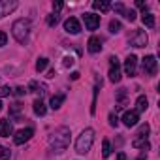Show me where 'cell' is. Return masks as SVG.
Segmentation results:
<instances>
[{"instance_id":"obj_3","label":"cell","mask_w":160,"mask_h":160,"mask_svg":"<svg viewBox=\"0 0 160 160\" xmlns=\"http://www.w3.org/2000/svg\"><path fill=\"white\" fill-rule=\"evenodd\" d=\"M12 34L19 43H27L30 36V21L28 19H17L12 27Z\"/></svg>"},{"instance_id":"obj_29","label":"cell","mask_w":160,"mask_h":160,"mask_svg":"<svg viewBox=\"0 0 160 160\" xmlns=\"http://www.w3.org/2000/svg\"><path fill=\"white\" fill-rule=\"evenodd\" d=\"M10 94H12V89H10V87H0V98L10 96Z\"/></svg>"},{"instance_id":"obj_20","label":"cell","mask_w":160,"mask_h":160,"mask_svg":"<svg viewBox=\"0 0 160 160\" xmlns=\"http://www.w3.org/2000/svg\"><path fill=\"white\" fill-rule=\"evenodd\" d=\"M141 21H143V25H145L147 28H154V15H152V13H143Z\"/></svg>"},{"instance_id":"obj_14","label":"cell","mask_w":160,"mask_h":160,"mask_svg":"<svg viewBox=\"0 0 160 160\" xmlns=\"http://www.w3.org/2000/svg\"><path fill=\"white\" fill-rule=\"evenodd\" d=\"M87 49H89V53H100V51H102V42H100V38L91 36L89 42H87Z\"/></svg>"},{"instance_id":"obj_9","label":"cell","mask_w":160,"mask_h":160,"mask_svg":"<svg viewBox=\"0 0 160 160\" xmlns=\"http://www.w3.org/2000/svg\"><path fill=\"white\" fill-rule=\"evenodd\" d=\"M83 21H85L87 30H96L100 27V15H96V13H85Z\"/></svg>"},{"instance_id":"obj_26","label":"cell","mask_w":160,"mask_h":160,"mask_svg":"<svg viewBox=\"0 0 160 160\" xmlns=\"http://www.w3.org/2000/svg\"><path fill=\"white\" fill-rule=\"evenodd\" d=\"M109 154H111V143H109L108 139H104V143H102V156L108 158Z\"/></svg>"},{"instance_id":"obj_36","label":"cell","mask_w":160,"mask_h":160,"mask_svg":"<svg viewBox=\"0 0 160 160\" xmlns=\"http://www.w3.org/2000/svg\"><path fill=\"white\" fill-rule=\"evenodd\" d=\"M73 62H75V60H73L72 57H66V58H64V66H66V68H70V66H73Z\"/></svg>"},{"instance_id":"obj_32","label":"cell","mask_w":160,"mask_h":160,"mask_svg":"<svg viewBox=\"0 0 160 160\" xmlns=\"http://www.w3.org/2000/svg\"><path fill=\"white\" fill-rule=\"evenodd\" d=\"M0 158H10V149H4L0 145Z\"/></svg>"},{"instance_id":"obj_24","label":"cell","mask_w":160,"mask_h":160,"mask_svg":"<svg viewBox=\"0 0 160 160\" xmlns=\"http://www.w3.org/2000/svg\"><path fill=\"white\" fill-rule=\"evenodd\" d=\"M132 145H134L136 149H145V151H147V149L151 147L147 139H136V138H134V141H132Z\"/></svg>"},{"instance_id":"obj_34","label":"cell","mask_w":160,"mask_h":160,"mask_svg":"<svg viewBox=\"0 0 160 160\" xmlns=\"http://www.w3.org/2000/svg\"><path fill=\"white\" fill-rule=\"evenodd\" d=\"M136 6H138V8H139V10H141L143 13H145V12L149 10V8H147V4H145V2H141V0H136Z\"/></svg>"},{"instance_id":"obj_17","label":"cell","mask_w":160,"mask_h":160,"mask_svg":"<svg viewBox=\"0 0 160 160\" xmlns=\"http://www.w3.org/2000/svg\"><path fill=\"white\" fill-rule=\"evenodd\" d=\"M92 8H94V10H98V12H109L111 4H109V2H106V0H94V2H92Z\"/></svg>"},{"instance_id":"obj_28","label":"cell","mask_w":160,"mask_h":160,"mask_svg":"<svg viewBox=\"0 0 160 160\" xmlns=\"http://www.w3.org/2000/svg\"><path fill=\"white\" fill-rule=\"evenodd\" d=\"M57 23H58V15H57V13H53V15L47 17V25H49V27H55Z\"/></svg>"},{"instance_id":"obj_15","label":"cell","mask_w":160,"mask_h":160,"mask_svg":"<svg viewBox=\"0 0 160 160\" xmlns=\"http://www.w3.org/2000/svg\"><path fill=\"white\" fill-rule=\"evenodd\" d=\"M10 117L15 119V121H21L23 119V106L19 102H15V104L10 106Z\"/></svg>"},{"instance_id":"obj_21","label":"cell","mask_w":160,"mask_h":160,"mask_svg":"<svg viewBox=\"0 0 160 160\" xmlns=\"http://www.w3.org/2000/svg\"><path fill=\"white\" fill-rule=\"evenodd\" d=\"M136 106H138V109H136L138 113H139V111H145V109L149 108V100H147V96H139L138 102H136Z\"/></svg>"},{"instance_id":"obj_19","label":"cell","mask_w":160,"mask_h":160,"mask_svg":"<svg viewBox=\"0 0 160 160\" xmlns=\"http://www.w3.org/2000/svg\"><path fill=\"white\" fill-rule=\"evenodd\" d=\"M149 132H151V126L149 124H141L139 130H138V134H136V139H147Z\"/></svg>"},{"instance_id":"obj_10","label":"cell","mask_w":160,"mask_h":160,"mask_svg":"<svg viewBox=\"0 0 160 160\" xmlns=\"http://www.w3.org/2000/svg\"><path fill=\"white\" fill-rule=\"evenodd\" d=\"M64 30L68 34H79L81 32V25H79V21L75 17H70V19L64 21Z\"/></svg>"},{"instance_id":"obj_4","label":"cell","mask_w":160,"mask_h":160,"mask_svg":"<svg viewBox=\"0 0 160 160\" xmlns=\"http://www.w3.org/2000/svg\"><path fill=\"white\" fill-rule=\"evenodd\" d=\"M121 62H119V58L117 57H111L109 58V79L113 83H119L121 81Z\"/></svg>"},{"instance_id":"obj_22","label":"cell","mask_w":160,"mask_h":160,"mask_svg":"<svg viewBox=\"0 0 160 160\" xmlns=\"http://www.w3.org/2000/svg\"><path fill=\"white\" fill-rule=\"evenodd\" d=\"M28 89H30L32 92H38V94H43V92H45V85H40V83H36V81H30Z\"/></svg>"},{"instance_id":"obj_35","label":"cell","mask_w":160,"mask_h":160,"mask_svg":"<svg viewBox=\"0 0 160 160\" xmlns=\"http://www.w3.org/2000/svg\"><path fill=\"white\" fill-rule=\"evenodd\" d=\"M113 10H115L117 13H126V8H124L122 4H115V6H113Z\"/></svg>"},{"instance_id":"obj_38","label":"cell","mask_w":160,"mask_h":160,"mask_svg":"<svg viewBox=\"0 0 160 160\" xmlns=\"http://www.w3.org/2000/svg\"><path fill=\"white\" fill-rule=\"evenodd\" d=\"M62 6H64L62 2H53V10H55V12H60V10H62Z\"/></svg>"},{"instance_id":"obj_6","label":"cell","mask_w":160,"mask_h":160,"mask_svg":"<svg viewBox=\"0 0 160 160\" xmlns=\"http://www.w3.org/2000/svg\"><path fill=\"white\" fill-rule=\"evenodd\" d=\"M147 42H149V38H147V34L143 30H136L130 36V45H134V47H145Z\"/></svg>"},{"instance_id":"obj_41","label":"cell","mask_w":160,"mask_h":160,"mask_svg":"<svg viewBox=\"0 0 160 160\" xmlns=\"http://www.w3.org/2000/svg\"><path fill=\"white\" fill-rule=\"evenodd\" d=\"M0 111H2V102H0Z\"/></svg>"},{"instance_id":"obj_12","label":"cell","mask_w":160,"mask_h":160,"mask_svg":"<svg viewBox=\"0 0 160 160\" xmlns=\"http://www.w3.org/2000/svg\"><path fill=\"white\" fill-rule=\"evenodd\" d=\"M136 66H138L136 55H128L126 60H124V72H126V75H134L136 73Z\"/></svg>"},{"instance_id":"obj_30","label":"cell","mask_w":160,"mask_h":160,"mask_svg":"<svg viewBox=\"0 0 160 160\" xmlns=\"http://www.w3.org/2000/svg\"><path fill=\"white\" fill-rule=\"evenodd\" d=\"M124 17H126L128 21H136V12H134V10H126Z\"/></svg>"},{"instance_id":"obj_11","label":"cell","mask_w":160,"mask_h":160,"mask_svg":"<svg viewBox=\"0 0 160 160\" xmlns=\"http://www.w3.org/2000/svg\"><path fill=\"white\" fill-rule=\"evenodd\" d=\"M138 121H139V113L134 109V111H126L124 115H122V122H124V126H136L138 124Z\"/></svg>"},{"instance_id":"obj_40","label":"cell","mask_w":160,"mask_h":160,"mask_svg":"<svg viewBox=\"0 0 160 160\" xmlns=\"http://www.w3.org/2000/svg\"><path fill=\"white\" fill-rule=\"evenodd\" d=\"M72 79H79V72H72Z\"/></svg>"},{"instance_id":"obj_1","label":"cell","mask_w":160,"mask_h":160,"mask_svg":"<svg viewBox=\"0 0 160 160\" xmlns=\"http://www.w3.org/2000/svg\"><path fill=\"white\" fill-rule=\"evenodd\" d=\"M70 128L68 126H60V128H57L51 136H49V145H51V149H55V151H64L68 145H70Z\"/></svg>"},{"instance_id":"obj_18","label":"cell","mask_w":160,"mask_h":160,"mask_svg":"<svg viewBox=\"0 0 160 160\" xmlns=\"http://www.w3.org/2000/svg\"><path fill=\"white\" fill-rule=\"evenodd\" d=\"M64 100H66V94H55V96L51 98V108H53V109H58V108L64 104Z\"/></svg>"},{"instance_id":"obj_33","label":"cell","mask_w":160,"mask_h":160,"mask_svg":"<svg viewBox=\"0 0 160 160\" xmlns=\"http://www.w3.org/2000/svg\"><path fill=\"white\" fill-rule=\"evenodd\" d=\"M109 124H111L113 128H117V124H119V121H117V115H115V113H111V115H109Z\"/></svg>"},{"instance_id":"obj_25","label":"cell","mask_w":160,"mask_h":160,"mask_svg":"<svg viewBox=\"0 0 160 160\" xmlns=\"http://www.w3.org/2000/svg\"><path fill=\"white\" fill-rule=\"evenodd\" d=\"M47 64H49V60H47L45 57H42V58L36 60V70H38V72H43V70L47 68Z\"/></svg>"},{"instance_id":"obj_39","label":"cell","mask_w":160,"mask_h":160,"mask_svg":"<svg viewBox=\"0 0 160 160\" xmlns=\"http://www.w3.org/2000/svg\"><path fill=\"white\" fill-rule=\"evenodd\" d=\"M117 160H126V154H124V152H119V154H117Z\"/></svg>"},{"instance_id":"obj_8","label":"cell","mask_w":160,"mask_h":160,"mask_svg":"<svg viewBox=\"0 0 160 160\" xmlns=\"http://www.w3.org/2000/svg\"><path fill=\"white\" fill-rule=\"evenodd\" d=\"M15 8H17L15 0H0V19L6 17V15H10Z\"/></svg>"},{"instance_id":"obj_13","label":"cell","mask_w":160,"mask_h":160,"mask_svg":"<svg viewBox=\"0 0 160 160\" xmlns=\"http://www.w3.org/2000/svg\"><path fill=\"white\" fill-rule=\"evenodd\" d=\"M13 134V126L10 122V119H0V136L2 138H10Z\"/></svg>"},{"instance_id":"obj_16","label":"cell","mask_w":160,"mask_h":160,"mask_svg":"<svg viewBox=\"0 0 160 160\" xmlns=\"http://www.w3.org/2000/svg\"><path fill=\"white\" fill-rule=\"evenodd\" d=\"M32 109H34V113H36V115H40V117H43V115H45V111H47V108L43 106L42 98H40V100H34V104H32Z\"/></svg>"},{"instance_id":"obj_23","label":"cell","mask_w":160,"mask_h":160,"mask_svg":"<svg viewBox=\"0 0 160 160\" xmlns=\"http://www.w3.org/2000/svg\"><path fill=\"white\" fill-rule=\"evenodd\" d=\"M121 28H122L121 21H117V19H111V21H109V32L117 34V32H121Z\"/></svg>"},{"instance_id":"obj_5","label":"cell","mask_w":160,"mask_h":160,"mask_svg":"<svg viewBox=\"0 0 160 160\" xmlns=\"http://www.w3.org/2000/svg\"><path fill=\"white\" fill-rule=\"evenodd\" d=\"M141 66H143V73H147V75H154V73H156V70H158L156 58H154L152 55H147V57H143V60H141Z\"/></svg>"},{"instance_id":"obj_37","label":"cell","mask_w":160,"mask_h":160,"mask_svg":"<svg viewBox=\"0 0 160 160\" xmlns=\"http://www.w3.org/2000/svg\"><path fill=\"white\" fill-rule=\"evenodd\" d=\"M13 92H15V96H23V94H25L27 91H25V87H17V89H15Z\"/></svg>"},{"instance_id":"obj_2","label":"cell","mask_w":160,"mask_h":160,"mask_svg":"<svg viewBox=\"0 0 160 160\" xmlns=\"http://www.w3.org/2000/svg\"><path fill=\"white\" fill-rule=\"evenodd\" d=\"M92 143H94V130L92 128H85L81 134H79L77 141H75V151L79 154H87L91 151Z\"/></svg>"},{"instance_id":"obj_7","label":"cell","mask_w":160,"mask_h":160,"mask_svg":"<svg viewBox=\"0 0 160 160\" xmlns=\"http://www.w3.org/2000/svg\"><path fill=\"white\" fill-rule=\"evenodd\" d=\"M32 136H34V130H32V128H23V130H19V132L13 136V143H15V145H23V143H27Z\"/></svg>"},{"instance_id":"obj_31","label":"cell","mask_w":160,"mask_h":160,"mask_svg":"<svg viewBox=\"0 0 160 160\" xmlns=\"http://www.w3.org/2000/svg\"><path fill=\"white\" fill-rule=\"evenodd\" d=\"M6 43H8V36H6V32L0 30V47H4Z\"/></svg>"},{"instance_id":"obj_27","label":"cell","mask_w":160,"mask_h":160,"mask_svg":"<svg viewBox=\"0 0 160 160\" xmlns=\"http://www.w3.org/2000/svg\"><path fill=\"white\" fill-rule=\"evenodd\" d=\"M126 94H128V92H126V89H121V91L117 92V102H119V104H124V100H126Z\"/></svg>"}]
</instances>
